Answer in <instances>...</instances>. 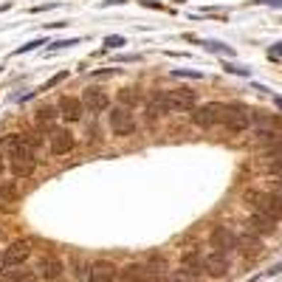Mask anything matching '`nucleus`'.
Masks as SVG:
<instances>
[{
    "mask_svg": "<svg viewBox=\"0 0 282 282\" xmlns=\"http://www.w3.org/2000/svg\"><path fill=\"white\" fill-rule=\"evenodd\" d=\"M201 276L203 274H198V271L181 265L178 271H170V274H166V282H201Z\"/></svg>",
    "mask_w": 282,
    "mask_h": 282,
    "instance_id": "nucleus-21",
    "label": "nucleus"
},
{
    "mask_svg": "<svg viewBox=\"0 0 282 282\" xmlns=\"http://www.w3.org/2000/svg\"><path fill=\"white\" fill-rule=\"evenodd\" d=\"M51 155H65L74 150V135H71V130H51Z\"/></svg>",
    "mask_w": 282,
    "mask_h": 282,
    "instance_id": "nucleus-11",
    "label": "nucleus"
},
{
    "mask_svg": "<svg viewBox=\"0 0 282 282\" xmlns=\"http://www.w3.org/2000/svg\"><path fill=\"white\" fill-rule=\"evenodd\" d=\"M124 3H127V0H102L104 9H107V6H124Z\"/></svg>",
    "mask_w": 282,
    "mask_h": 282,
    "instance_id": "nucleus-35",
    "label": "nucleus"
},
{
    "mask_svg": "<svg viewBox=\"0 0 282 282\" xmlns=\"http://www.w3.org/2000/svg\"><path fill=\"white\" fill-rule=\"evenodd\" d=\"M88 282H116V265L107 263V260L93 263L91 274H88Z\"/></svg>",
    "mask_w": 282,
    "mask_h": 282,
    "instance_id": "nucleus-14",
    "label": "nucleus"
},
{
    "mask_svg": "<svg viewBox=\"0 0 282 282\" xmlns=\"http://www.w3.org/2000/svg\"><path fill=\"white\" fill-rule=\"evenodd\" d=\"M3 172H6V164H3V158H0V178H3Z\"/></svg>",
    "mask_w": 282,
    "mask_h": 282,
    "instance_id": "nucleus-37",
    "label": "nucleus"
},
{
    "mask_svg": "<svg viewBox=\"0 0 282 282\" xmlns=\"http://www.w3.org/2000/svg\"><path fill=\"white\" fill-rule=\"evenodd\" d=\"M40 45H48V40H45V37H37V40H29V43H25V45H20V48L17 51H14V54H29V51H37L40 48Z\"/></svg>",
    "mask_w": 282,
    "mask_h": 282,
    "instance_id": "nucleus-25",
    "label": "nucleus"
},
{
    "mask_svg": "<svg viewBox=\"0 0 282 282\" xmlns=\"http://www.w3.org/2000/svg\"><path fill=\"white\" fill-rule=\"evenodd\" d=\"M220 119H223V104L220 102L201 104V107H195V110H192V122H195L198 127H203V130L220 124Z\"/></svg>",
    "mask_w": 282,
    "mask_h": 282,
    "instance_id": "nucleus-4",
    "label": "nucleus"
},
{
    "mask_svg": "<svg viewBox=\"0 0 282 282\" xmlns=\"http://www.w3.org/2000/svg\"><path fill=\"white\" fill-rule=\"evenodd\" d=\"M251 119H254V113L248 110V107H243V104H223L220 124L229 133H243V130H248L251 127Z\"/></svg>",
    "mask_w": 282,
    "mask_h": 282,
    "instance_id": "nucleus-2",
    "label": "nucleus"
},
{
    "mask_svg": "<svg viewBox=\"0 0 282 282\" xmlns=\"http://www.w3.org/2000/svg\"><path fill=\"white\" fill-rule=\"evenodd\" d=\"M271 99H274V104H276V107L282 110V96H271Z\"/></svg>",
    "mask_w": 282,
    "mask_h": 282,
    "instance_id": "nucleus-36",
    "label": "nucleus"
},
{
    "mask_svg": "<svg viewBox=\"0 0 282 282\" xmlns=\"http://www.w3.org/2000/svg\"><path fill=\"white\" fill-rule=\"evenodd\" d=\"M268 57H271V60H279V57H282V43H274V45H271V48H268Z\"/></svg>",
    "mask_w": 282,
    "mask_h": 282,
    "instance_id": "nucleus-32",
    "label": "nucleus"
},
{
    "mask_svg": "<svg viewBox=\"0 0 282 282\" xmlns=\"http://www.w3.org/2000/svg\"><path fill=\"white\" fill-rule=\"evenodd\" d=\"M62 263L57 257H43L37 263V276L40 279H45V282H57V279H62Z\"/></svg>",
    "mask_w": 282,
    "mask_h": 282,
    "instance_id": "nucleus-12",
    "label": "nucleus"
},
{
    "mask_svg": "<svg viewBox=\"0 0 282 282\" xmlns=\"http://www.w3.org/2000/svg\"><path fill=\"white\" fill-rule=\"evenodd\" d=\"M3 150H6L9 155H25V153H34V150H29L25 147V141H23V133H9V135H3Z\"/></svg>",
    "mask_w": 282,
    "mask_h": 282,
    "instance_id": "nucleus-16",
    "label": "nucleus"
},
{
    "mask_svg": "<svg viewBox=\"0 0 282 282\" xmlns=\"http://www.w3.org/2000/svg\"><path fill=\"white\" fill-rule=\"evenodd\" d=\"M116 74H119V68H104V71L93 74V79H107V76H116Z\"/></svg>",
    "mask_w": 282,
    "mask_h": 282,
    "instance_id": "nucleus-31",
    "label": "nucleus"
},
{
    "mask_svg": "<svg viewBox=\"0 0 282 282\" xmlns=\"http://www.w3.org/2000/svg\"><path fill=\"white\" fill-rule=\"evenodd\" d=\"M119 102H122V107H138L144 102V93L138 88H122L119 91Z\"/></svg>",
    "mask_w": 282,
    "mask_h": 282,
    "instance_id": "nucleus-19",
    "label": "nucleus"
},
{
    "mask_svg": "<svg viewBox=\"0 0 282 282\" xmlns=\"http://www.w3.org/2000/svg\"><path fill=\"white\" fill-rule=\"evenodd\" d=\"M274 223H276V220H271V217H265V215H257V212H254V215H251V220L245 223V232L257 234V237H260V234H271V232H274V229H276Z\"/></svg>",
    "mask_w": 282,
    "mask_h": 282,
    "instance_id": "nucleus-17",
    "label": "nucleus"
},
{
    "mask_svg": "<svg viewBox=\"0 0 282 282\" xmlns=\"http://www.w3.org/2000/svg\"><path fill=\"white\" fill-rule=\"evenodd\" d=\"M127 45V40L122 37V34H113V37H104V48H110V51H119Z\"/></svg>",
    "mask_w": 282,
    "mask_h": 282,
    "instance_id": "nucleus-27",
    "label": "nucleus"
},
{
    "mask_svg": "<svg viewBox=\"0 0 282 282\" xmlns=\"http://www.w3.org/2000/svg\"><path fill=\"white\" fill-rule=\"evenodd\" d=\"M6 9H12V3H3V6H0V12H6Z\"/></svg>",
    "mask_w": 282,
    "mask_h": 282,
    "instance_id": "nucleus-38",
    "label": "nucleus"
},
{
    "mask_svg": "<svg viewBox=\"0 0 282 282\" xmlns=\"http://www.w3.org/2000/svg\"><path fill=\"white\" fill-rule=\"evenodd\" d=\"M223 71L226 74H234V76H251V68H245V65H240V62H223Z\"/></svg>",
    "mask_w": 282,
    "mask_h": 282,
    "instance_id": "nucleus-24",
    "label": "nucleus"
},
{
    "mask_svg": "<svg viewBox=\"0 0 282 282\" xmlns=\"http://www.w3.org/2000/svg\"><path fill=\"white\" fill-rule=\"evenodd\" d=\"M110 130H113V135H133L135 133V119H133V113L127 110V107H113L110 110Z\"/></svg>",
    "mask_w": 282,
    "mask_h": 282,
    "instance_id": "nucleus-5",
    "label": "nucleus"
},
{
    "mask_svg": "<svg viewBox=\"0 0 282 282\" xmlns=\"http://www.w3.org/2000/svg\"><path fill=\"white\" fill-rule=\"evenodd\" d=\"M3 282H40L37 271H20V268H9L3 274Z\"/></svg>",
    "mask_w": 282,
    "mask_h": 282,
    "instance_id": "nucleus-20",
    "label": "nucleus"
},
{
    "mask_svg": "<svg viewBox=\"0 0 282 282\" xmlns=\"http://www.w3.org/2000/svg\"><path fill=\"white\" fill-rule=\"evenodd\" d=\"M9 158H12V172H14V178H29L31 172L37 170V158H34V153L9 155Z\"/></svg>",
    "mask_w": 282,
    "mask_h": 282,
    "instance_id": "nucleus-13",
    "label": "nucleus"
},
{
    "mask_svg": "<svg viewBox=\"0 0 282 282\" xmlns=\"http://www.w3.org/2000/svg\"><path fill=\"white\" fill-rule=\"evenodd\" d=\"M57 282H62V279H57Z\"/></svg>",
    "mask_w": 282,
    "mask_h": 282,
    "instance_id": "nucleus-39",
    "label": "nucleus"
},
{
    "mask_svg": "<svg viewBox=\"0 0 282 282\" xmlns=\"http://www.w3.org/2000/svg\"><path fill=\"white\" fill-rule=\"evenodd\" d=\"M172 76H181V79H203L201 71H189V68H175Z\"/></svg>",
    "mask_w": 282,
    "mask_h": 282,
    "instance_id": "nucleus-28",
    "label": "nucleus"
},
{
    "mask_svg": "<svg viewBox=\"0 0 282 282\" xmlns=\"http://www.w3.org/2000/svg\"><path fill=\"white\" fill-rule=\"evenodd\" d=\"M212 248L220 254H232L237 251V232H232L229 226H217L212 232Z\"/></svg>",
    "mask_w": 282,
    "mask_h": 282,
    "instance_id": "nucleus-8",
    "label": "nucleus"
},
{
    "mask_svg": "<svg viewBox=\"0 0 282 282\" xmlns=\"http://www.w3.org/2000/svg\"><path fill=\"white\" fill-rule=\"evenodd\" d=\"M229 268H232V260H229V254H220V251H215V248L203 254V274L226 276Z\"/></svg>",
    "mask_w": 282,
    "mask_h": 282,
    "instance_id": "nucleus-6",
    "label": "nucleus"
},
{
    "mask_svg": "<svg viewBox=\"0 0 282 282\" xmlns=\"http://www.w3.org/2000/svg\"><path fill=\"white\" fill-rule=\"evenodd\" d=\"M82 110H85V107H82V102L76 96H62L60 104H57V113H60L65 122H71V124L82 119Z\"/></svg>",
    "mask_w": 282,
    "mask_h": 282,
    "instance_id": "nucleus-9",
    "label": "nucleus"
},
{
    "mask_svg": "<svg viewBox=\"0 0 282 282\" xmlns=\"http://www.w3.org/2000/svg\"><path fill=\"white\" fill-rule=\"evenodd\" d=\"M164 99L170 104V110H189L195 107V93L192 91H164Z\"/></svg>",
    "mask_w": 282,
    "mask_h": 282,
    "instance_id": "nucleus-10",
    "label": "nucleus"
},
{
    "mask_svg": "<svg viewBox=\"0 0 282 282\" xmlns=\"http://www.w3.org/2000/svg\"><path fill=\"white\" fill-rule=\"evenodd\" d=\"M68 79V71H62V74H57V76H51V79L48 82H45V85L43 88H40V91H51V88H57V85H60V82H65Z\"/></svg>",
    "mask_w": 282,
    "mask_h": 282,
    "instance_id": "nucleus-30",
    "label": "nucleus"
},
{
    "mask_svg": "<svg viewBox=\"0 0 282 282\" xmlns=\"http://www.w3.org/2000/svg\"><path fill=\"white\" fill-rule=\"evenodd\" d=\"M29 257H31L29 240H14V243H9L6 248H3V254H0V276L6 274L9 268H20Z\"/></svg>",
    "mask_w": 282,
    "mask_h": 282,
    "instance_id": "nucleus-3",
    "label": "nucleus"
},
{
    "mask_svg": "<svg viewBox=\"0 0 282 282\" xmlns=\"http://www.w3.org/2000/svg\"><path fill=\"white\" fill-rule=\"evenodd\" d=\"M260 6H271V9H282V0H254Z\"/></svg>",
    "mask_w": 282,
    "mask_h": 282,
    "instance_id": "nucleus-33",
    "label": "nucleus"
},
{
    "mask_svg": "<svg viewBox=\"0 0 282 282\" xmlns=\"http://www.w3.org/2000/svg\"><path fill=\"white\" fill-rule=\"evenodd\" d=\"M245 203L254 206L257 215H265V217H271V220H279V217H282V198H276V195L248 189V192H245Z\"/></svg>",
    "mask_w": 282,
    "mask_h": 282,
    "instance_id": "nucleus-1",
    "label": "nucleus"
},
{
    "mask_svg": "<svg viewBox=\"0 0 282 282\" xmlns=\"http://www.w3.org/2000/svg\"><path fill=\"white\" fill-rule=\"evenodd\" d=\"M20 198L17 186H14V181H0V201L3 203H14Z\"/></svg>",
    "mask_w": 282,
    "mask_h": 282,
    "instance_id": "nucleus-23",
    "label": "nucleus"
},
{
    "mask_svg": "<svg viewBox=\"0 0 282 282\" xmlns=\"http://www.w3.org/2000/svg\"><path fill=\"white\" fill-rule=\"evenodd\" d=\"M166 113H172L170 110V104H166V99H164V93H153V96L147 99V110H144V116H147V122H155V119H161V116H166Z\"/></svg>",
    "mask_w": 282,
    "mask_h": 282,
    "instance_id": "nucleus-15",
    "label": "nucleus"
},
{
    "mask_svg": "<svg viewBox=\"0 0 282 282\" xmlns=\"http://www.w3.org/2000/svg\"><path fill=\"white\" fill-rule=\"evenodd\" d=\"M23 141H25V147H29V150L43 147V138H40L37 133H23Z\"/></svg>",
    "mask_w": 282,
    "mask_h": 282,
    "instance_id": "nucleus-29",
    "label": "nucleus"
},
{
    "mask_svg": "<svg viewBox=\"0 0 282 282\" xmlns=\"http://www.w3.org/2000/svg\"><path fill=\"white\" fill-rule=\"evenodd\" d=\"M57 107H51V104H40L37 107V124L43 130H54V122H57Z\"/></svg>",
    "mask_w": 282,
    "mask_h": 282,
    "instance_id": "nucleus-18",
    "label": "nucleus"
},
{
    "mask_svg": "<svg viewBox=\"0 0 282 282\" xmlns=\"http://www.w3.org/2000/svg\"><path fill=\"white\" fill-rule=\"evenodd\" d=\"M82 37H71V40H57V43H48V51H62V48H74L79 45Z\"/></svg>",
    "mask_w": 282,
    "mask_h": 282,
    "instance_id": "nucleus-26",
    "label": "nucleus"
},
{
    "mask_svg": "<svg viewBox=\"0 0 282 282\" xmlns=\"http://www.w3.org/2000/svg\"><path fill=\"white\" fill-rule=\"evenodd\" d=\"M201 45L209 51V54H220V57H234V54H237L232 45L220 43V40H201Z\"/></svg>",
    "mask_w": 282,
    "mask_h": 282,
    "instance_id": "nucleus-22",
    "label": "nucleus"
},
{
    "mask_svg": "<svg viewBox=\"0 0 282 282\" xmlns=\"http://www.w3.org/2000/svg\"><path fill=\"white\" fill-rule=\"evenodd\" d=\"M79 102H82V107H85V110L93 113V116H96V113H104L107 107H110V96H107L102 88H88V91L82 93Z\"/></svg>",
    "mask_w": 282,
    "mask_h": 282,
    "instance_id": "nucleus-7",
    "label": "nucleus"
},
{
    "mask_svg": "<svg viewBox=\"0 0 282 282\" xmlns=\"http://www.w3.org/2000/svg\"><path fill=\"white\" fill-rule=\"evenodd\" d=\"M276 274H282V263H276V265H271L268 271H265V276H276Z\"/></svg>",
    "mask_w": 282,
    "mask_h": 282,
    "instance_id": "nucleus-34",
    "label": "nucleus"
}]
</instances>
